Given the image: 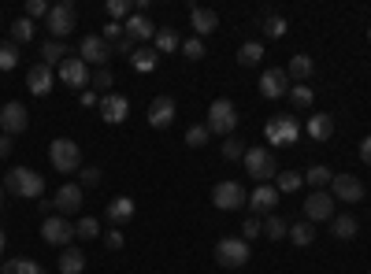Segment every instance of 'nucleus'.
<instances>
[{"instance_id": "obj_32", "label": "nucleus", "mask_w": 371, "mask_h": 274, "mask_svg": "<svg viewBox=\"0 0 371 274\" xmlns=\"http://www.w3.org/2000/svg\"><path fill=\"white\" fill-rule=\"evenodd\" d=\"M260 60H264V45H260V41H245V45L238 49V63L241 67H256Z\"/></svg>"}, {"instance_id": "obj_22", "label": "nucleus", "mask_w": 371, "mask_h": 274, "mask_svg": "<svg viewBox=\"0 0 371 274\" xmlns=\"http://www.w3.org/2000/svg\"><path fill=\"white\" fill-rule=\"evenodd\" d=\"M123 30H126V37H130V41H149V37H156V26L149 23V15H141V11L123 23Z\"/></svg>"}, {"instance_id": "obj_10", "label": "nucleus", "mask_w": 371, "mask_h": 274, "mask_svg": "<svg viewBox=\"0 0 371 274\" xmlns=\"http://www.w3.org/2000/svg\"><path fill=\"white\" fill-rule=\"evenodd\" d=\"M212 204H216L219 211H234V208H245V189H241L238 182H219L216 189H212Z\"/></svg>"}, {"instance_id": "obj_9", "label": "nucleus", "mask_w": 371, "mask_h": 274, "mask_svg": "<svg viewBox=\"0 0 371 274\" xmlns=\"http://www.w3.org/2000/svg\"><path fill=\"white\" fill-rule=\"evenodd\" d=\"M108 56H111V45L104 37H97V34H90V37H82L78 41V60L90 67V63H97V70H101L104 63H108Z\"/></svg>"}, {"instance_id": "obj_53", "label": "nucleus", "mask_w": 371, "mask_h": 274, "mask_svg": "<svg viewBox=\"0 0 371 274\" xmlns=\"http://www.w3.org/2000/svg\"><path fill=\"white\" fill-rule=\"evenodd\" d=\"M360 160H364V163L371 167V134H367V137L360 141Z\"/></svg>"}, {"instance_id": "obj_5", "label": "nucleus", "mask_w": 371, "mask_h": 274, "mask_svg": "<svg viewBox=\"0 0 371 274\" xmlns=\"http://www.w3.org/2000/svg\"><path fill=\"white\" fill-rule=\"evenodd\" d=\"M216 259H219V267H226V270L245 267V263H249V241H241V237H223V241L216 244Z\"/></svg>"}, {"instance_id": "obj_40", "label": "nucleus", "mask_w": 371, "mask_h": 274, "mask_svg": "<svg viewBox=\"0 0 371 274\" xmlns=\"http://www.w3.org/2000/svg\"><path fill=\"white\" fill-rule=\"evenodd\" d=\"M11 67H19V45H0V70H11Z\"/></svg>"}, {"instance_id": "obj_13", "label": "nucleus", "mask_w": 371, "mask_h": 274, "mask_svg": "<svg viewBox=\"0 0 371 274\" xmlns=\"http://www.w3.org/2000/svg\"><path fill=\"white\" fill-rule=\"evenodd\" d=\"M305 219L308 223H323V219H334V197L316 189L308 200H305Z\"/></svg>"}, {"instance_id": "obj_46", "label": "nucleus", "mask_w": 371, "mask_h": 274, "mask_svg": "<svg viewBox=\"0 0 371 274\" xmlns=\"http://www.w3.org/2000/svg\"><path fill=\"white\" fill-rule=\"evenodd\" d=\"M26 19H49V4L45 0H26Z\"/></svg>"}, {"instance_id": "obj_8", "label": "nucleus", "mask_w": 371, "mask_h": 274, "mask_svg": "<svg viewBox=\"0 0 371 274\" xmlns=\"http://www.w3.org/2000/svg\"><path fill=\"white\" fill-rule=\"evenodd\" d=\"M245 170L260 182V185H271V178H275V156H271L267 149H245Z\"/></svg>"}, {"instance_id": "obj_35", "label": "nucleus", "mask_w": 371, "mask_h": 274, "mask_svg": "<svg viewBox=\"0 0 371 274\" xmlns=\"http://www.w3.org/2000/svg\"><path fill=\"white\" fill-rule=\"evenodd\" d=\"M301 182H305V175H301V170H282L275 189H279V193H297V189H301Z\"/></svg>"}, {"instance_id": "obj_23", "label": "nucleus", "mask_w": 371, "mask_h": 274, "mask_svg": "<svg viewBox=\"0 0 371 274\" xmlns=\"http://www.w3.org/2000/svg\"><path fill=\"white\" fill-rule=\"evenodd\" d=\"M305 130H308L312 141H331L334 137V115H312L305 123Z\"/></svg>"}, {"instance_id": "obj_48", "label": "nucleus", "mask_w": 371, "mask_h": 274, "mask_svg": "<svg viewBox=\"0 0 371 274\" xmlns=\"http://www.w3.org/2000/svg\"><path fill=\"white\" fill-rule=\"evenodd\" d=\"M104 41H108V45H111V41H116V45H119V41L126 37V30H123V23H108L104 26V34H101Z\"/></svg>"}, {"instance_id": "obj_14", "label": "nucleus", "mask_w": 371, "mask_h": 274, "mask_svg": "<svg viewBox=\"0 0 371 274\" xmlns=\"http://www.w3.org/2000/svg\"><path fill=\"white\" fill-rule=\"evenodd\" d=\"M260 93H264L267 100L286 96V93H290V75H286L282 67H271V70H264V75H260Z\"/></svg>"}, {"instance_id": "obj_45", "label": "nucleus", "mask_w": 371, "mask_h": 274, "mask_svg": "<svg viewBox=\"0 0 371 274\" xmlns=\"http://www.w3.org/2000/svg\"><path fill=\"white\" fill-rule=\"evenodd\" d=\"M245 149H249V145H241L238 137H226V141H223V156H226V160H241V156H245Z\"/></svg>"}, {"instance_id": "obj_15", "label": "nucleus", "mask_w": 371, "mask_h": 274, "mask_svg": "<svg viewBox=\"0 0 371 274\" xmlns=\"http://www.w3.org/2000/svg\"><path fill=\"white\" fill-rule=\"evenodd\" d=\"M52 208L63 215H75L78 208H82V185H75V182H63L60 189H56V197H52Z\"/></svg>"}, {"instance_id": "obj_25", "label": "nucleus", "mask_w": 371, "mask_h": 274, "mask_svg": "<svg viewBox=\"0 0 371 274\" xmlns=\"http://www.w3.org/2000/svg\"><path fill=\"white\" fill-rule=\"evenodd\" d=\"M356 230H360L356 215H334V219H331V234H334L338 241H353Z\"/></svg>"}, {"instance_id": "obj_11", "label": "nucleus", "mask_w": 371, "mask_h": 274, "mask_svg": "<svg viewBox=\"0 0 371 274\" xmlns=\"http://www.w3.org/2000/svg\"><path fill=\"white\" fill-rule=\"evenodd\" d=\"M30 126V115H26V108L19 104V100H8L4 108H0V130H4L8 137L23 134V130Z\"/></svg>"}, {"instance_id": "obj_29", "label": "nucleus", "mask_w": 371, "mask_h": 274, "mask_svg": "<svg viewBox=\"0 0 371 274\" xmlns=\"http://www.w3.org/2000/svg\"><path fill=\"white\" fill-rule=\"evenodd\" d=\"M312 70H316V63H312V56H293V60H290V67H286V75L290 78H297V82H308V75H312Z\"/></svg>"}, {"instance_id": "obj_57", "label": "nucleus", "mask_w": 371, "mask_h": 274, "mask_svg": "<svg viewBox=\"0 0 371 274\" xmlns=\"http://www.w3.org/2000/svg\"><path fill=\"white\" fill-rule=\"evenodd\" d=\"M0 208H4V185H0Z\"/></svg>"}, {"instance_id": "obj_28", "label": "nucleus", "mask_w": 371, "mask_h": 274, "mask_svg": "<svg viewBox=\"0 0 371 274\" xmlns=\"http://www.w3.org/2000/svg\"><path fill=\"white\" fill-rule=\"evenodd\" d=\"M156 52H178L182 49V37H178V30H171V26H164V30H156Z\"/></svg>"}, {"instance_id": "obj_20", "label": "nucleus", "mask_w": 371, "mask_h": 274, "mask_svg": "<svg viewBox=\"0 0 371 274\" xmlns=\"http://www.w3.org/2000/svg\"><path fill=\"white\" fill-rule=\"evenodd\" d=\"M190 19H193V30H197V37H205V34H216V30H219V15H216L212 8L193 4V8H190Z\"/></svg>"}, {"instance_id": "obj_26", "label": "nucleus", "mask_w": 371, "mask_h": 274, "mask_svg": "<svg viewBox=\"0 0 371 274\" xmlns=\"http://www.w3.org/2000/svg\"><path fill=\"white\" fill-rule=\"evenodd\" d=\"M56 267H60V274H82L85 270V256L71 244V249L60 252V263H56Z\"/></svg>"}, {"instance_id": "obj_24", "label": "nucleus", "mask_w": 371, "mask_h": 274, "mask_svg": "<svg viewBox=\"0 0 371 274\" xmlns=\"http://www.w3.org/2000/svg\"><path fill=\"white\" fill-rule=\"evenodd\" d=\"M104 219L116 223V226H119V223H130V219H134V200H130V197H116V200L108 204Z\"/></svg>"}, {"instance_id": "obj_16", "label": "nucleus", "mask_w": 371, "mask_h": 274, "mask_svg": "<svg viewBox=\"0 0 371 274\" xmlns=\"http://www.w3.org/2000/svg\"><path fill=\"white\" fill-rule=\"evenodd\" d=\"M331 197L346 200V204H356V200H364V182L353 178V175H334L331 178Z\"/></svg>"}, {"instance_id": "obj_36", "label": "nucleus", "mask_w": 371, "mask_h": 274, "mask_svg": "<svg viewBox=\"0 0 371 274\" xmlns=\"http://www.w3.org/2000/svg\"><path fill=\"white\" fill-rule=\"evenodd\" d=\"M264 234H267L271 241H282V237H290V223L279 219V215H271V219L264 223Z\"/></svg>"}, {"instance_id": "obj_19", "label": "nucleus", "mask_w": 371, "mask_h": 274, "mask_svg": "<svg viewBox=\"0 0 371 274\" xmlns=\"http://www.w3.org/2000/svg\"><path fill=\"white\" fill-rule=\"evenodd\" d=\"M275 204H279V189H275V185H256L253 197H249L253 215H267V211H275Z\"/></svg>"}, {"instance_id": "obj_18", "label": "nucleus", "mask_w": 371, "mask_h": 274, "mask_svg": "<svg viewBox=\"0 0 371 274\" xmlns=\"http://www.w3.org/2000/svg\"><path fill=\"white\" fill-rule=\"evenodd\" d=\"M171 123H175V100H171V96H156L149 104V126L152 130H167Z\"/></svg>"}, {"instance_id": "obj_4", "label": "nucleus", "mask_w": 371, "mask_h": 274, "mask_svg": "<svg viewBox=\"0 0 371 274\" xmlns=\"http://www.w3.org/2000/svg\"><path fill=\"white\" fill-rule=\"evenodd\" d=\"M264 137H267L275 149H282V145H293V141L301 137V123H297L293 115H275V119H267V126H264Z\"/></svg>"}, {"instance_id": "obj_41", "label": "nucleus", "mask_w": 371, "mask_h": 274, "mask_svg": "<svg viewBox=\"0 0 371 274\" xmlns=\"http://www.w3.org/2000/svg\"><path fill=\"white\" fill-rule=\"evenodd\" d=\"M264 34L275 37V41L286 37V19H282V15H267V19H264Z\"/></svg>"}, {"instance_id": "obj_42", "label": "nucleus", "mask_w": 371, "mask_h": 274, "mask_svg": "<svg viewBox=\"0 0 371 274\" xmlns=\"http://www.w3.org/2000/svg\"><path fill=\"white\" fill-rule=\"evenodd\" d=\"M182 56H186V60H201V56H205V41L201 37H186L182 41Z\"/></svg>"}, {"instance_id": "obj_39", "label": "nucleus", "mask_w": 371, "mask_h": 274, "mask_svg": "<svg viewBox=\"0 0 371 274\" xmlns=\"http://www.w3.org/2000/svg\"><path fill=\"white\" fill-rule=\"evenodd\" d=\"M75 234H78V237H85V241L104 237V234H101V223H97V219H78V223H75Z\"/></svg>"}, {"instance_id": "obj_51", "label": "nucleus", "mask_w": 371, "mask_h": 274, "mask_svg": "<svg viewBox=\"0 0 371 274\" xmlns=\"http://www.w3.org/2000/svg\"><path fill=\"white\" fill-rule=\"evenodd\" d=\"M93 85H97V89H108V85H111V70H108V67H101V70L93 75Z\"/></svg>"}, {"instance_id": "obj_21", "label": "nucleus", "mask_w": 371, "mask_h": 274, "mask_svg": "<svg viewBox=\"0 0 371 274\" xmlns=\"http://www.w3.org/2000/svg\"><path fill=\"white\" fill-rule=\"evenodd\" d=\"M26 85H30V93H34V96L52 93V67H49V63H34V67H30V75H26Z\"/></svg>"}, {"instance_id": "obj_27", "label": "nucleus", "mask_w": 371, "mask_h": 274, "mask_svg": "<svg viewBox=\"0 0 371 274\" xmlns=\"http://www.w3.org/2000/svg\"><path fill=\"white\" fill-rule=\"evenodd\" d=\"M0 274H49L45 267H41V263H34V259H8V263L4 267H0Z\"/></svg>"}, {"instance_id": "obj_34", "label": "nucleus", "mask_w": 371, "mask_h": 274, "mask_svg": "<svg viewBox=\"0 0 371 274\" xmlns=\"http://www.w3.org/2000/svg\"><path fill=\"white\" fill-rule=\"evenodd\" d=\"M331 178H334V170H331V167H320V163L305 170V182H308V185H316V189H323V185H331Z\"/></svg>"}, {"instance_id": "obj_49", "label": "nucleus", "mask_w": 371, "mask_h": 274, "mask_svg": "<svg viewBox=\"0 0 371 274\" xmlns=\"http://www.w3.org/2000/svg\"><path fill=\"white\" fill-rule=\"evenodd\" d=\"M264 230V223L260 219H245V226H241V241H249V237H256Z\"/></svg>"}, {"instance_id": "obj_33", "label": "nucleus", "mask_w": 371, "mask_h": 274, "mask_svg": "<svg viewBox=\"0 0 371 274\" xmlns=\"http://www.w3.org/2000/svg\"><path fill=\"white\" fill-rule=\"evenodd\" d=\"M41 56H45L41 63H49V67H52V63H63L71 52H67V45H63V41H52V37H49L45 45H41Z\"/></svg>"}, {"instance_id": "obj_6", "label": "nucleus", "mask_w": 371, "mask_h": 274, "mask_svg": "<svg viewBox=\"0 0 371 274\" xmlns=\"http://www.w3.org/2000/svg\"><path fill=\"white\" fill-rule=\"evenodd\" d=\"M41 237H45L49 244H56V249H71V241H75V223L63 219V215H49L45 223H41Z\"/></svg>"}, {"instance_id": "obj_7", "label": "nucleus", "mask_w": 371, "mask_h": 274, "mask_svg": "<svg viewBox=\"0 0 371 274\" xmlns=\"http://www.w3.org/2000/svg\"><path fill=\"white\" fill-rule=\"evenodd\" d=\"M75 4L71 0H60V4H52L49 8V34H52V41H63V37H71V30H75Z\"/></svg>"}, {"instance_id": "obj_38", "label": "nucleus", "mask_w": 371, "mask_h": 274, "mask_svg": "<svg viewBox=\"0 0 371 274\" xmlns=\"http://www.w3.org/2000/svg\"><path fill=\"white\" fill-rule=\"evenodd\" d=\"M130 63L141 70V75H149V70L156 67V49H138V52L130 56Z\"/></svg>"}, {"instance_id": "obj_31", "label": "nucleus", "mask_w": 371, "mask_h": 274, "mask_svg": "<svg viewBox=\"0 0 371 274\" xmlns=\"http://www.w3.org/2000/svg\"><path fill=\"white\" fill-rule=\"evenodd\" d=\"M8 34H11V45H26V41H34V23L23 15L8 26Z\"/></svg>"}, {"instance_id": "obj_54", "label": "nucleus", "mask_w": 371, "mask_h": 274, "mask_svg": "<svg viewBox=\"0 0 371 274\" xmlns=\"http://www.w3.org/2000/svg\"><path fill=\"white\" fill-rule=\"evenodd\" d=\"M8 152H11V137L0 134V160H8Z\"/></svg>"}, {"instance_id": "obj_3", "label": "nucleus", "mask_w": 371, "mask_h": 274, "mask_svg": "<svg viewBox=\"0 0 371 274\" xmlns=\"http://www.w3.org/2000/svg\"><path fill=\"white\" fill-rule=\"evenodd\" d=\"M208 134H234L238 130V108L231 104L226 96H219V100H212V108H208Z\"/></svg>"}, {"instance_id": "obj_56", "label": "nucleus", "mask_w": 371, "mask_h": 274, "mask_svg": "<svg viewBox=\"0 0 371 274\" xmlns=\"http://www.w3.org/2000/svg\"><path fill=\"white\" fill-rule=\"evenodd\" d=\"M0 252H4V230H0Z\"/></svg>"}, {"instance_id": "obj_55", "label": "nucleus", "mask_w": 371, "mask_h": 274, "mask_svg": "<svg viewBox=\"0 0 371 274\" xmlns=\"http://www.w3.org/2000/svg\"><path fill=\"white\" fill-rule=\"evenodd\" d=\"M82 104H85V108H93V104H97V93L85 89V93H82Z\"/></svg>"}, {"instance_id": "obj_37", "label": "nucleus", "mask_w": 371, "mask_h": 274, "mask_svg": "<svg viewBox=\"0 0 371 274\" xmlns=\"http://www.w3.org/2000/svg\"><path fill=\"white\" fill-rule=\"evenodd\" d=\"M208 126L205 123H197V126H190V130H186V145H190V149H205L208 145Z\"/></svg>"}, {"instance_id": "obj_12", "label": "nucleus", "mask_w": 371, "mask_h": 274, "mask_svg": "<svg viewBox=\"0 0 371 274\" xmlns=\"http://www.w3.org/2000/svg\"><path fill=\"white\" fill-rule=\"evenodd\" d=\"M126 115H130V100H126L123 93H104L101 96V119L104 123L119 126V123H126Z\"/></svg>"}, {"instance_id": "obj_47", "label": "nucleus", "mask_w": 371, "mask_h": 274, "mask_svg": "<svg viewBox=\"0 0 371 274\" xmlns=\"http://www.w3.org/2000/svg\"><path fill=\"white\" fill-rule=\"evenodd\" d=\"M101 167H85L82 170V189H97V185H101Z\"/></svg>"}, {"instance_id": "obj_52", "label": "nucleus", "mask_w": 371, "mask_h": 274, "mask_svg": "<svg viewBox=\"0 0 371 274\" xmlns=\"http://www.w3.org/2000/svg\"><path fill=\"white\" fill-rule=\"evenodd\" d=\"M116 52H119V56H134V52H138V41H130V37H123V41H119V45H116Z\"/></svg>"}, {"instance_id": "obj_44", "label": "nucleus", "mask_w": 371, "mask_h": 274, "mask_svg": "<svg viewBox=\"0 0 371 274\" xmlns=\"http://www.w3.org/2000/svg\"><path fill=\"white\" fill-rule=\"evenodd\" d=\"M108 15H111V23L130 19V0H108Z\"/></svg>"}, {"instance_id": "obj_1", "label": "nucleus", "mask_w": 371, "mask_h": 274, "mask_svg": "<svg viewBox=\"0 0 371 274\" xmlns=\"http://www.w3.org/2000/svg\"><path fill=\"white\" fill-rule=\"evenodd\" d=\"M4 189L23 197V200H37L41 193H45V178H41L37 170H30V167H11L8 178H4Z\"/></svg>"}, {"instance_id": "obj_2", "label": "nucleus", "mask_w": 371, "mask_h": 274, "mask_svg": "<svg viewBox=\"0 0 371 274\" xmlns=\"http://www.w3.org/2000/svg\"><path fill=\"white\" fill-rule=\"evenodd\" d=\"M49 160L60 175H75V170H82V149L71 137H56L49 145Z\"/></svg>"}, {"instance_id": "obj_30", "label": "nucleus", "mask_w": 371, "mask_h": 274, "mask_svg": "<svg viewBox=\"0 0 371 274\" xmlns=\"http://www.w3.org/2000/svg\"><path fill=\"white\" fill-rule=\"evenodd\" d=\"M290 241L297 244V249H308V244L316 241V230H312V223H308V219L293 223V226H290Z\"/></svg>"}, {"instance_id": "obj_43", "label": "nucleus", "mask_w": 371, "mask_h": 274, "mask_svg": "<svg viewBox=\"0 0 371 274\" xmlns=\"http://www.w3.org/2000/svg\"><path fill=\"white\" fill-rule=\"evenodd\" d=\"M290 100H293L297 108H308L312 104V89H308L305 82H297V85H290Z\"/></svg>"}, {"instance_id": "obj_58", "label": "nucleus", "mask_w": 371, "mask_h": 274, "mask_svg": "<svg viewBox=\"0 0 371 274\" xmlns=\"http://www.w3.org/2000/svg\"><path fill=\"white\" fill-rule=\"evenodd\" d=\"M367 274H371V270H367Z\"/></svg>"}, {"instance_id": "obj_50", "label": "nucleus", "mask_w": 371, "mask_h": 274, "mask_svg": "<svg viewBox=\"0 0 371 274\" xmlns=\"http://www.w3.org/2000/svg\"><path fill=\"white\" fill-rule=\"evenodd\" d=\"M104 244H108V249H123V230H108V234H104Z\"/></svg>"}, {"instance_id": "obj_17", "label": "nucleus", "mask_w": 371, "mask_h": 274, "mask_svg": "<svg viewBox=\"0 0 371 274\" xmlns=\"http://www.w3.org/2000/svg\"><path fill=\"white\" fill-rule=\"evenodd\" d=\"M60 82L67 85V89H82V85L90 82V67H85L78 56H67V60L60 63Z\"/></svg>"}]
</instances>
